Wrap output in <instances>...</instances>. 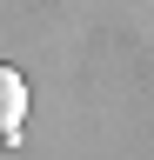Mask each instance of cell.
Wrapping results in <instances>:
<instances>
[{
    "label": "cell",
    "mask_w": 154,
    "mask_h": 160,
    "mask_svg": "<svg viewBox=\"0 0 154 160\" xmlns=\"http://www.w3.org/2000/svg\"><path fill=\"white\" fill-rule=\"evenodd\" d=\"M20 133H27V80H20V67L0 60V147H13Z\"/></svg>",
    "instance_id": "obj_1"
}]
</instances>
